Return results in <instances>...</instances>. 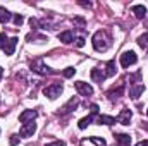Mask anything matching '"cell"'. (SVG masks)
Wrapping results in <instances>:
<instances>
[{"label": "cell", "mask_w": 148, "mask_h": 146, "mask_svg": "<svg viewBox=\"0 0 148 146\" xmlns=\"http://www.w3.org/2000/svg\"><path fill=\"white\" fill-rule=\"evenodd\" d=\"M23 23H24V17H23L21 14H16V16H14V24H16V26H21Z\"/></svg>", "instance_id": "25"}, {"label": "cell", "mask_w": 148, "mask_h": 146, "mask_svg": "<svg viewBox=\"0 0 148 146\" xmlns=\"http://www.w3.org/2000/svg\"><path fill=\"white\" fill-rule=\"evenodd\" d=\"M31 71H33V72H36V74H41V76L53 74V71H52L48 65H45L41 59H38V60H35V62H31Z\"/></svg>", "instance_id": "4"}, {"label": "cell", "mask_w": 148, "mask_h": 146, "mask_svg": "<svg viewBox=\"0 0 148 146\" xmlns=\"http://www.w3.org/2000/svg\"><path fill=\"white\" fill-rule=\"evenodd\" d=\"M36 117H38V112H36V110H24V112H21L19 120H21L23 124H28V122H33Z\"/></svg>", "instance_id": "9"}, {"label": "cell", "mask_w": 148, "mask_h": 146, "mask_svg": "<svg viewBox=\"0 0 148 146\" xmlns=\"http://www.w3.org/2000/svg\"><path fill=\"white\" fill-rule=\"evenodd\" d=\"M97 122H98V124H105V126H112V124L117 122V119L112 117V115H98V117H97Z\"/></svg>", "instance_id": "14"}, {"label": "cell", "mask_w": 148, "mask_h": 146, "mask_svg": "<svg viewBox=\"0 0 148 146\" xmlns=\"http://www.w3.org/2000/svg\"><path fill=\"white\" fill-rule=\"evenodd\" d=\"M107 77H109V76H107L105 67H95V69L91 71V79H93L95 83H100V84H102Z\"/></svg>", "instance_id": "6"}, {"label": "cell", "mask_w": 148, "mask_h": 146, "mask_svg": "<svg viewBox=\"0 0 148 146\" xmlns=\"http://www.w3.org/2000/svg\"><path fill=\"white\" fill-rule=\"evenodd\" d=\"M7 41H9V38H7V35H5V33H0V48H5Z\"/></svg>", "instance_id": "24"}, {"label": "cell", "mask_w": 148, "mask_h": 146, "mask_svg": "<svg viewBox=\"0 0 148 146\" xmlns=\"http://www.w3.org/2000/svg\"><path fill=\"white\" fill-rule=\"evenodd\" d=\"M131 10H133V14H134L138 19H143V17L147 16V7H145V5H133Z\"/></svg>", "instance_id": "12"}, {"label": "cell", "mask_w": 148, "mask_h": 146, "mask_svg": "<svg viewBox=\"0 0 148 146\" xmlns=\"http://www.w3.org/2000/svg\"><path fill=\"white\" fill-rule=\"evenodd\" d=\"M122 93H124V86H119L117 89H112V91H109V98H110V100H115V98H119Z\"/></svg>", "instance_id": "20"}, {"label": "cell", "mask_w": 148, "mask_h": 146, "mask_svg": "<svg viewBox=\"0 0 148 146\" xmlns=\"http://www.w3.org/2000/svg\"><path fill=\"white\" fill-rule=\"evenodd\" d=\"M115 141L119 146H129L131 145V138L129 134H115Z\"/></svg>", "instance_id": "15"}, {"label": "cell", "mask_w": 148, "mask_h": 146, "mask_svg": "<svg viewBox=\"0 0 148 146\" xmlns=\"http://www.w3.org/2000/svg\"><path fill=\"white\" fill-rule=\"evenodd\" d=\"M90 141H91V143H95L97 146H107V143H105V139H100V138H97V136L90 138Z\"/></svg>", "instance_id": "22"}, {"label": "cell", "mask_w": 148, "mask_h": 146, "mask_svg": "<svg viewBox=\"0 0 148 146\" xmlns=\"http://www.w3.org/2000/svg\"><path fill=\"white\" fill-rule=\"evenodd\" d=\"M45 146H64V143L62 141H53V143H48V145H45Z\"/></svg>", "instance_id": "30"}, {"label": "cell", "mask_w": 148, "mask_h": 146, "mask_svg": "<svg viewBox=\"0 0 148 146\" xmlns=\"http://www.w3.org/2000/svg\"><path fill=\"white\" fill-rule=\"evenodd\" d=\"M103 67H105V71H107V76H109V77H110V76H114V74H115V71H117V69H115V62H114V60H109Z\"/></svg>", "instance_id": "19"}, {"label": "cell", "mask_w": 148, "mask_h": 146, "mask_svg": "<svg viewBox=\"0 0 148 146\" xmlns=\"http://www.w3.org/2000/svg\"><path fill=\"white\" fill-rule=\"evenodd\" d=\"M90 110H91V113H93V115H98V105H95V103H93V105L90 107Z\"/></svg>", "instance_id": "29"}, {"label": "cell", "mask_w": 148, "mask_h": 146, "mask_svg": "<svg viewBox=\"0 0 148 146\" xmlns=\"http://www.w3.org/2000/svg\"><path fill=\"white\" fill-rule=\"evenodd\" d=\"M62 91H64V88H62V84H50V86H47V88H43V95L45 96H48L50 100H55V98H59L60 95H62Z\"/></svg>", "instance_id": "2"}, {"label": "cell", "mask_w": 148, "mask_h": 146, "mask_svg": "<svg viewBox=\"0 0 148 146\" xmlns=\"http://www.w3.org/2000/svg\"><path fill=\"white\" fill-rule=\"evenodd\" d=\"M10 19H12V14H10L5 7H0V23L5 24V23H9Z\"/></svg>", "instance_id": "18"}, {"label": "cell", "mask_w": 148, "mask_h": 146, "mask_svg": "<svg viewBox=\"0 0 148 146\" xmlns=\"http://www.w3.org/2000/svg\"><path fill=\"white\" fill-rule=\"evenodd\" d=\"M59 40H60L62 43H66V45L73 43V41H74L73 31H62V33H59Z\"/></svg>", "instance_id": "16"}, {"label": "cell", "mask_w": 148, "mask_h": 146, "mask_svg": "<svg viewBox=\"0 0 148 146\" xmlns=\"http://www.w3.org/2000/svg\"><path fill=\"white\" fill-rule=\"evenodd\" d=\"M35 131H36V124H35V122H28V124H24V126L21 127L19 136H21V138H29V136L35 134Z\"/></svg>", "instance_id": "7"}, {"label": "cell", "mask_w": 148, "mask_h": 146, "mask_svg": "<svg viewBox=\"0 0 148 146\" xmlns=\"http://www.w3.org/2000/svg\"><path fill=\"white\" fill-rule=\"evenodd\" d=\"M147 115H148V110H147Z\"/></svg>", "instance_id": "33"}, {"label": "cell", "mask_w": 148, "mask_h": 146, "mask_svg": "<svg viewBox=\"0 0 148 146\" xmlns=\"http://www.w3.org/2000/svg\"><path fill=\"white\" fill-rule=\"evenodd\" d=\"M2 76H3V69L0 67V79H2Z\"/></svg>", "instance_id": "32"}, {"label": "cell", "mask_w": 148, "mask_h": 146, "mask_svg": "<svg viewBox=\"0 0 148 146\" xmlns=\"http://www.w3.org/2000/svg\"><path fill=\"white\" fill-rule=\"evenodd\" d=\"M9 143H10L12 146L17 145V143H19V136H17V134H12V136H10V139H9Z\"/></svg>", "instance_id": "26"}, {"label": "cell", "mask_w": 148, "mask_h": 146, "mask_svg": "<svg viewBox=\"0 0 148 146\" xmlns=\"http://www.w3.org/2000/svg\"><path fill=\"white\" fill-rule=\"evenodd\" d=\"M77 107H79V100H77V98H71V100H69V102L60 108L59 113H60V115H67V113H71L73 110H76Z\"/></svg>", "instance_id": "8"}, {"label": "cell", "mask_w": 148, "mask_h": 146, "mask_svg": "<svg viewBox=\"0 0 148 146\" xmlns=\"http://www.w3.org/2000/svg\"><path fill=\"white\" fill-rule=\"evenodd\" d=\"M91 41H93V48L97 52H107L112 46V36L107 31H103V29L97 31L93 35V38H91Z\"/></svg>", "instance_id": "1"}, {"label": "cell", "mask_w": 148, "mask_h": 146, "mask_svg": "<svg viewBox=\"0 0 148 146\" xmlns=\"http://www.w3.org/2000/svg\"><path fill=\"white\" fill-rule=\"evenodd\" d=\"M136 146H148V139H145V141H140Z\"/></svg>", "instance_id": "31"}, {"label": "cell", "mask_w": 148, "mask_h": 146, "mask_svg": "<svg viewBox=\"0 0 148 146\" xmlns=\"http://www.w3.org/2000/svg\"><path fill=\"white\" fill-rule=\"evenodd\" d=\"M138 43L141 48H148V35H143V36L138 38Z\"/></svg>", "instance_id": "21"}, {"label": "cell", "mask_w": 148, "mask_h": 146, "mask_svg": "<svg viewBox=\"0 0 148 146\" xmlns=\"http://www.w3.org/2000/svg\"><path fill=\"white\" fill-rule=\"evenodd\" d=\"M76 46H77V48L84 46V38H83V36H79L77 40H76Z\"/></svg>", "instance_id": "27"}, {"label": "cell", "mask_w": 148, "mask_h": 146, "mask_svg": "<svg viewBox=\"0 0 148 146\" xmlns=\"http://www.w3.org/2000/svg\"><path fill=\"white\" fill-rule=\"evenodd\" d=\"M17 38H10L9 41H7V45H5V48H3V52H5V55H12L14 53V50H16V45H17Z\"/></svg>", "instance_id": "13"}, {"label": "cell", "mask_w": 148, "mask_h": 146, "mask_svg": "<svg viewBox=\"0 0 148 146\" xmlns=\"http://www.w3.org/2000/svg\"><path fill=\"white\" fill-rule=\"evenodd\" d=\"M74 88H76V91H77L81 96H91V95H93V88H91L88 83H84V81H76V83H74Z\"/></svg>", "instance_id": "5"}, {"label": "cell", "mask_w": 148, "mask_h": 146, "mask_svg": "<svg viewBox=\"0 0 148 146\" xmlns=\"http://www.w3.org/2000/svg\"><path fill=\"white\" fill-rule=\"evenodd\" d=\"M29 24H31V28H33V29H38V21L35 19V17H31V19H29Z\"/></svg>", "instance_id": "28"}, {"label": "cell", "mask_w": 148, "mask_h": 146, "mask_svg": "<svg viewBox=\"0 0 148 146\" xmlns=\"http://www.w3.org/2000/svg\"><path fill=\"white\" fill-rule=\"evenodd\" d=\"M138 62V55L133 52V50H127V52H124L122 55H121V65L124 67V69H127L129 65H134Z\"/></svg>", "instance_id": "3"}, {"label": "cell", "mask_w": 148, "mask_h": 146, "mask_svg": "<svg viewBox=\"0 0 148 146\" xmlns=\"http://www.w3.org/2000/svg\"><path fill=\"white\" fill-rule=\"evenodd\" d=\"M93 119H95V115H93V113H90L88 117H84V119H81V120L77 122V127H79V129H86V127L93 122Z\"/></svg>", "instance_id": "17"}, {"label": "cell", "mask_w": 148, "mask_h": 146, "mask_svg": "<svg viewBox=\"0 0 148 146\" xmlns=\"http://www.w3.org/2000/svg\"><path fill=\"white\" fill-rule=\"evenodd\" d=\"M143 91H145V86L140 84V83H134V84L129 88V96H131L133 100H138V98L143 95Z\"/></svg>", "instance_id": "10"}, {"label": "cell", "mask_w": 148, "mask_h": 146, "mask_svg": "<svg viewBox=\"0 0 148 146\" xmlns=\"http://www.w3.org/2000/svg\"><path fill=\"white\" fill-rule=\"evenodd\" d=\"M74 72H76V69H74V67H67V69H64V71H62V76H64V77H73Z\"/></svg>", "instance_id": "23"}, {"label": "cell", "mask_w": 148, "mask_h": 146, "mask_svg": "<svg viewBox=\"0 0 148 146\" xmlns=\"http://www.w3.org/2000/svg\"><path fill=\"white\" fill-rule=\"evenodd\" d=\"M131 110H127V108H122L121 110V113L115 117L117 119V122L119 124H122V126H129V120H131Z\"/></svg>", "instance_id": "11"}]
</instances>
